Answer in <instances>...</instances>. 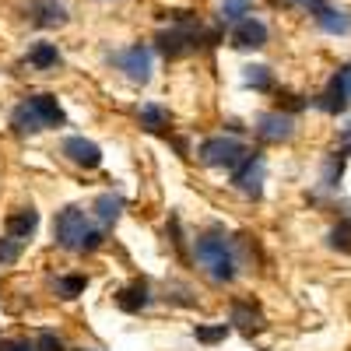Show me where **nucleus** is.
Masks as SVG:
<instances>
[{
    "mask_svg": "<svg viewBox=\"0 0 351 351\" xmlns=\"http://www.w3.org/2000/svg\"><path fill=\"white\" fill-rule=\"evenodd\" d=\"M60 155H64L71 165H77V169H99V165H102V148H99L95 141L81 137V134L64 137V144H60Z\"/></svg>",
    "mask_w": 351,
    "mask_h": 351,
    "instance_id": "nucleus-10",
    "label": "nucleus"
},
{
    "mask_svg": "<svg viewBox=\"0 0 351 351\" xmlns=\"http://www.w3.org/2000/svg\"><path fill=\"white\" fill-rule=\"evenodd\" d=\"M313 18H316V25L324 28L327 36H348V32H351V14H348V11H341V8L319 4V8L313 11Z\"/></svg>",
    "mask_w": 351,
    "mask_h": 351,
    "instance_id": "nucleus-14",
    "label": "nucleus"
},
{
    "mask_svg": "<svg viewBox=\"0 0 351 351\" xmlns=\"http://www.w3.org/2000/svg\"><path fill=\"white\" fill-rule=\"evenodd\" d=\"M0 351H36V341H28V337H11V341H0Z\"/></svg>",
    "mask_w": 351,
    "mask_h": 351,
    "instance_id": "nucleus-28",
    "label": "nucleus"
},
{
    "mask_svg": "<svg viewBox=\"0 0 351 351\" xmlns=\"http://www.w3.org/2000/svg\"><path fill=\"white\" fill-rule=\"evenodd\" d=\"M250 14H253V0H221V8H218V18L225 25H239Z\"/></svg>",
    "mask_w": 351,
    "mask_h": 351,
    "instance_id": "nucleus-21",
    "label": "nucleus"
},
{
    "mask_svg": "<svg viewBox=\"0 0 351 351\" xmlns=\"http://www.w3.org/2000/svg\"><path fill=\"white\" fill-rule=\"evenodd\" d=\"M243 81H246L250 88H256V92H271V88H274L271 67H263V64H250V67H243Z\"/></svg>",
    "mask_w": 351,
    "mask_h": 351,
    "instance_id": "nucleus-23",
    "label": "nucleus"
},
{
    "mask_svg": "<svg viewBox=\"0 0 351 351\" xmlns=\"http://www.w3.org/2000/svg\"><path fill=\"white\" fill-rule=\"evenodd\" d=\"M344 152H334L327 162H324V176H319V186L324 190H337L341 186V176H344Z\"/></svg>",
    "mask_w": 351,
    "mask_h": 351,
    "instance_id": "nucleus-20",
    "label": "nucleus"
},
{
    "mask_svg": "<svg viewBox=\"0 0 351 351\" xmlns=\"http://www.w3.org/2000/svg\"><path fill=\"white\" fill-rule=\"evenodd\" d=\"M18 256H21V239H14V236L0 239V267H11V263H18Z\"/></svg>",
    "mask_w": 351,
    "mask_h": 351,
    "instance_id": "nucleus-26",
    "label": "nucleus"
},
{
    "mask_svg": "<svg viewBox=\"0 0 351 351\" xmlns=\"http://www.w3.org/2000/svg\"><path fill=\"white\" fill-rule=\"evenodd\" d=\"M263 172H267V162H263V152H250L236 169H232V186H236L243 197L260 200L263 193Z\"/></svg>",
    "mask_w": 351,
    "mask_h": 351,
    "instance_id": "nucleus-7",
    "label": "nucleus"
},
{
    "mask_svg": "<svg viewBox=\"0 0 351 351\" xmlns=\"http://www.w3.org/2000/svg\"><path fill=\"white\" fill-rule=\"evenodd\" d=\"M215 39H218V32H204L193 18H176V25L158 32V53L165 60H180V56H190L204 43H215Z\"/></svg>",
    "mask_w": 351,
    "mask_h": 351,
    "instance_id": "nucleus-4",
    "label": "nucleus"
},
{
    "mask_svg": "<svg viewBox=\"0 0 351 351\" xmlns=\"http://www.w3.org/2000/svg\"><path fill=\"white\" fill-rule=\"evenodd\" d=\"M152 49L144 46V43H134V46H127V49H116V53H109V64L120 71L127 81H134V84H148L152 81Z\"/></svg>",
    "mask_w": 351,
    "mask_h": 351,
    "instance_id": "nucleus-6",
    "label": "nucleus"
},
{
    "mask_svg": "<svg viewBox=\"0 0 351 351\" xmlns=\"http://www.w3.org/2000/svg\"><path fill=\"white\" fill-rule=\"evenodd\" d=\"M256 137L263 144H281V141H291L295 137V116H291L288 109H271V112H260L256 116Z\"/></svg>",
    "mask_w": 351,
    "mask_h": 351,
    "instance_id": "nucleus-8",
    "label": "nucleus"
},
{
    "mask_svg": "<svg viewBox=\"0 0 351 351\" xmlns=\"http://www.w3.org/2000/svg\"><path fill=\"white\" fill-rule=\"evenodd\" d=\"M250 155V148L236 137V134H218V137H208V141H200V148H197V158L204 165H211V169H236L243 158Z\"/></svg>",
    "mask_w": 351,
    "mask_h": 351,
    "instance_id": "nucleus-5",
    "label": "nucleus"
},
{
    "mask_svg": "<svg viewBox=\"0 0 351 351\" xmlns=\"http://www.w3.org/2000/svg\"><path fill=\"white\" fill-rule=\"evenodd\" d=\"M348 102H351V64H344V67L334 71L330 84L324 88V95H319V99H313V106L330 112V116H337V112L348 109Z\"/></svg>",
    "mask_w": 351,
    "mask_h": 351,
    "instance_id": "nucleus-9",
    "label": "nucleus"
},
{
    "mask_svg": "<svg viewBox=\"0 0 351 351\" xmlns=\"http://www.w3.org/2000/svg\"><path fill=\"white\" fill-rule=\"evenodd\" d=\"M53 239L67 253H95L106 243V232L84 215V208H64L53 218Z\"/></svg>",
    "mask_w": 351,
    "mask_h": 351,
    "instance_id": "nucleus-2",
    "label": "nucleus"
},
{
    "mask_svg": "<svg viewBox=\"0 0 351 351\" xmlns=\"http://www.w3.org/2000/svg\"><path fill=\"white\" fill-rule=\"evenodd\" d=\"M281 4H288V8H309V11H316L324 0H281Z\"/></svg>",
    "mask_w": 351,
    "mask_h": 351,
    "instance_id": "nucleus-29",
    "label": "nucleus"
},
{
    "mask_svg": "<svg viewBox=\"0 0 351 351\" xmlns=\"http://www.w3.org/2000/svg\"><path fill=\"white\" fill-rule=\"evenodd\" d=\"M36 228H39V211L28 204V208H18L14 215H8V236H14V239H32L36 236Z\"/></svg>",
    "mask_w": 351,
    "mask_h": 351,
    "instance_id": "nucleus-16",
    "label": "nucleus"
},
{
    "mask_svg": "<svg viewBox=\"0 0 351 351\" xmlns=\"http://www.w3.org/2000/svg\"><path fill=\"white\" fill-rule=\"evenodd\" d=\"M232 46L236 49H260L267 46V25L260 18H243L239 25H232Z\"/></svg>",
    "mask_w": 351,
    "mask_h": 351,
    "instance_id": "nucleus-11",
    "label": "nucleus"
},
{
    "mask_svg": "<svg viewBox=\"0 0 351 351\" xmlns=\"http://www.w3.org/2000/svg\"><path fill=\"white\" fill-rule=\"evenodd\" d=\"M67 116L56 102V95H25L14 109H11V127L18 134H43L53 127H64Z\"/></svg>",
    "mask_w": 351,
    "mask_h": 351,
    "instance_id": "nucleus-3",
    "label": "nucleus"
},
{
    "mask_svg": "<svg viewBox=\"0 0 351 351\" xmlns=\"http://www.w3.org/2000/svg\"><path fill=\"white\" fill-rule=\"evenodd\" d=\"M137 120H141V127L148 130V134H165V130L172 127L169 109L158 106V102H144V106L137 109Z\"/></svg>",
    "mask_w": 351,
    "mask_h": 351,
    "instance_id": "nucleus-17",
    "label": "nucleus"
},
{
    "mask_svg": "<svg viewBox=\"0 0 351 351\" xmlns=\"http://www.w3.org/2000/svg\"><path fill=\"white\" fill-rule=\"evenodd\" d=\"M28 14H32V21L39 28H60V25H67V8L60 4V0H32Z\"/></svg>",
    "mask_w": 351,
    "mask_h": 351,
    "instance_id": "nucleus-13",
    "label": "nucleus"
},
{
    "mask_svg": "<svg viewBox=\"0 0 351 351\" xmlns=\"http://www.w3.org/2000/svg\"><path fill=\"white\" fill-rule=\"evenodd\" d=\"M77 351H92V348H77Z\"/></svg>",
    "mask_w": 351,
    "mask_h": 351,
    "instance_id": "nucleus-31",
    "label": "nucleus"
},
{
    "mask_svg": "<svg viewBox=\"0 0 351 351\" xmlns=\"http://www.w3.org/2000/svg\"><path fill=\"white\" fill-rule=\"evenodd\" d=\"M193 263L215 285H232L243 271V236H225L221 228L200 232L193 239Z\"/></svg>",
    "mask_w": 351,
    "mask_h": 351,
    "instance_id": "nucleus-1",
    "label": "nucleus"
},
{
    "mask_svg": "<svg viewBox=\"0 0 351 351\" xmlns=\"http://www.w3.org/2000/svg\"><path fill=\"white\" fill-rule=\"evenodd\" d=\"M228 324H215V327H193V337L200 341V344H218V341H225L228 337Z\"/></svg>",
    "mask_w": 351,
    "mask_h": 351,
    "instance_id": "nucleus-25",
    "label": "nucleus"
},
{
    "mask_svg": "<svg viewBox=\"0 0 351 351\" xmlns=\"http://www.w3.org/2000/svg\"><path fill=\"white\" fill-rule=\"evenodd\" d=\"M53 288H56V295H60V299H77L81 291L88 288V278L84 274H60L53 281Z\"/></svg>",
    "mask_w": 351,
    "mask_h": 351,
    "instance_id": "nucleus-22",
    "label": "nucleus"
},
{
    "mask_svg": "<svg viewBox=\"0 0 351 351\" xmlns=\"http://www.w3.org/2000/svg\"><path fill=\"white\" fill-rule=\"evenodd\" d=\"M327 246L337 253H351V218H341L330 232H327Z\"/></svg>",
    "mask_w": 351,
    "mask_h": 351,
    "instance_id": "nucleus-24",
    "label": "nucleus"
},
{
    "mask_svg": "<svg viewBox=\"0 0 351 351\" xmlns=\"http://www.w3.org/2000/svg\"><path fill=\"white\" fill-rule=\"evenodd\" d=\"M36 351H67V348H64V341L56 337L53 330H39L36 334Z\"/></svg>",
    "mask_w": 351,
    "mask_h": 351,
    "instance_id": "nucleus-27",
    "label": "nucleus"
},
{
    "mask_svg": "<svg viewBox=\"0 0 351 351\" xmlns=\"http://www.w3.org/2000/svg\"><path fill=\"white\" fill-rule=\"evenodd\" d=\"M120 215H123V197L120 193H99L95 197V218H99L102 228L116 225V221H120Z\"/></svg>",
    "mask_w": 351,
    "mask_h": 351,
    "instance_id": "nucleus-18",
    "label": "nucleus"
},
{
    "mask_svg": "<svg viewBox=\"0 0 351 351\" xmlns=\"http://www.w3.org/2000/svg\"><path fill=\"white\" fill-rule=\"evenodd\" d=\"M228 324H236L246 337H253V330L263 327V313H260V306H253V302H246V299H236V302H232Z\"/></svg>",
    "mask_w": 351,
    "mask_h": 351,
    "instance_id": "nucleus-15",
    "label": "nucleus"
},
{
    "mask_svg": "<svg viewBox=\"0 0 351 351\" xmlns=\"http://www.w3.org/2000/svg\"><path fill=\"white\" fill-rule=\"evenodd\" d=\"M341 141H344V148H341V152H344V155H351V127H344Z\"/></svg>",
    "mask_w": 351,
    "mask_h": 351,
    "instance_id": "nucleus-30",
    "label": "nucleus"
},
{
    "mask_svg": "<svg viewBox=\"0 0 351 351\" xmlns=\"http://www.w3.org/2000/svg\"><path fill=\"white\" fill-rule=\"evenodd\" d=\"M152 302H155V295H152L148 281H130V285H123L120 291H116V306H120L123 313H141Z\"/></svg>",
    "mask_w": 351,
    "mask_h": 351,
    "instance_id": "nucleus-12",
    "label": "nucleus"
},
{
    "mask_svg": "<svg viewBox=\"0 0 351 351\" xmlns=\"http://www.w3.org/2000/svg\"><path fill=\"white\" fill-rule=\"evenodd\" d=\"M28 64H32V71H53L60 67V49H56V43H36L28 49Z\"/></svg>",
    "mask_w": 351,
    "mask_h": 351,
    "instance_id": "nucleus-19",
    "label": "nucleus"
}]
</instances>
